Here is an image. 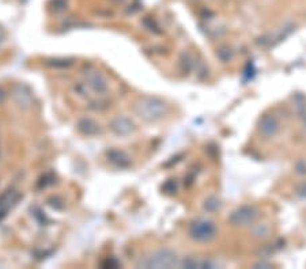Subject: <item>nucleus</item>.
Masks as SVG:
<instances>
[{"mask_svg": "<svg viewBox=\"0 0 306 269\" xmlns=\"http://www.w3.org/2000/svg\"><path fill=\"white\" fill-rule=\"evenodd\" d=\"M67 7V0H52V8L54 11H62Z\"/></svg>", "mask_w": 306, "mask_h": 269, "instance_id": "ddd939ff", "label": "nucleus"}, {"mask_svg": "<svg viewBox=\"0 0 306 269\" xmlns=\"http://www.w3.org/2000/svg\"><path fill=\"white\" fill-rule=\"evenodd\" d=\"M20 199L21 195L16 189H8L0 196V220H3L7 216L8 211L18 203Z\"/></svg>", "mask_w": 306, "mask_h": 269, "instance_id": "7ed1b4c3", "label": "nucleus"}, {"mask_svg": "<svg viewBox=\"0 0 306 269\" xmlns=\"http://www.w3.org/2000/svg\"><path fill=\"white\" fill-rule=\"evenodd\" d=\"M176 264V256L167 250H159L152 253L144 261L140 262V266L144 268H170Z\"/></svg>", "mask_w": 306, "mask_h": 269, "instance_id": "f03ea898", "label": "nucleus"}, {"mask_svg": "<svg viewBox=\"0 0 306 269\" xmlns=\"http://www.w3.org/2000/svg\"><path fill=\"white\" fill-rule=\"evenodd\" d=\"M110 128L116 135H120V136H127L129 133L133 131V124H132L131 120H128L125 117H117L112 121L110 124Z\"/></svg>", "mask_w": 306, "mask_h": 269, "instance_id": "0eeeda50", "label": "nucleus"}, {"mask_svg": "<svg viewBox=\"0 0 306 269\" xmlns=\"http://www.w3.org/2000/svg\"><path fill=\"white\" fill-rule=\"evenodd\" d=\"M78 129L81 131L82 133L85 135H95L98 132V125L94 122L93 120L90 118H82L79 122H78Z\"/></svg>", "mask_w": 306, "mask_h": 269, "instance_id": "9d476101", "label": "nucleus"}, {"mask_svg": "<svg viewBox=\"0 0 306 269\" xmlns=\"http://www.w3.org/2000/svg\"><path fill=\"white\" fill-rule=\"evenodd\" d=\"M85 79L86 83L97 93H105L108 89V83H106L104 76L97 71H87L85 74Z\"/></svg>", "mask_w": 306, "mask_h": 269, "instance_id": "423d86ee", "label": "nucleus"}, {"mask_svg": "<svg viewBox=\"0 0 306 269\" xmlns=\"http://www.w3.org/2000/svg\"><path fill=\"white\" fill-rule=\"evenodd\" d=\"M4 99V91L2 89H0V102L3 101Z\"/></svg>", "mask_w": 306, "mask_h": 269, "instance_id": "4468645a", "label": "nucleus"}, {"mask_svg": "<svg viewBox=\"0 0 306 269\" xmlns=\"http://www.w3.org/2000/svg\"><path fill=\"white\" fill-rule=\"evenodd\" d=\"M190 234L199 241H207L213 238L215 234V227L209 222H196L190 227Z\"/></svg>", "mask_w": 306, "mask_h": 269, "instance_id": "39448f33", "label": "nucleus"}, {"mask_svg": "<svg viewBox=\"0 0 306 269\" xmlns=\"http://www.w3.org/2000/svg\"><path fill=\"white\" fill-rule=\"evenodd\" d=\"M255 216L256 214H255V211H253V208L244 207V208H241L240 211H237L236 214L233 215L232 220L234 223H237V224H244V223L251 222Z\"/></svg>", "mask_w": 306, "mask_h": 269, "instance_id": "6e6552de", "label": "nucleus"}, {"mask_svg": "<svg viewBox=\"0 0 306 269\" xmlns=\"http://www.w3.org/2000/svg\"><path fill=\"white\" fill-rule=\"evenodd\" d=\"M108 158L113 164H116L119 168H125L129 164V158L123 151L113 150V151L108 152Z\"/></svg>", "mask_w": 306, "mask_h": 269, "instance_id": "1a4fd4ad", "label": "nucleus"}, {"mask_svg": "<svg viewBox=\"0 0 306 269\" xmlns=\"http://www.w3.org/2000/svg\"><path fill=\"white\" fill-rule=\"evenodd\" d=\"M135 112L140 118L146 121H155L162 118L166 113V105L158 98L144 97L136 102Z\"/></svg>", "mask_w": 306, "mask_h": 269, "instance_id": "f257e3e1", "label": "nucleus"}, {"mask_svg": "<svg viewBox=\"0 0 306 269\" xmlns=\"http://www.w3.org/2000/svg\"><path fill=\"white\" fill-rule=\"evenodd\" d=\"M48 66L54 67V68H66V67L71 66L72 64V60L70 59H53V60H48L47 61Z\"/></svg>", "mask_w": 306, "mask_h": 269, "instance_id": "f8f14e48", "label": "nucleus"}, {"mask_svg": "<svg viewBox=\"0 0 306 269\" xmlns=\"http://www.w3.org/2000/svg\"><path fill=\"white\" fill-rule=\"evenodd\" d=\"M276 129H278V125H276L274 118L265 117L263 120V122L260 124V131L263 133H265V135H268V136H270V135H274Z\"/></svg>", "mask_w": 306, "mask_h": 269, "instance_id": "9b49d317", "label": "nucleus"}, {"mask_svg": "<svg viewBox=\"0 0 306 269\" xmlns=\"http://www.w3.org/2000/svg\"><path fill=\"white\" fill-rule=\"evenodd\" d=\"M12 98L20 108L27 109L33 105V94H31L30 89L25 85H16L12 89Z\"/></svg>", "mask_w": 306, "mask_h": 269, "instance_id": "20e7f679", "label": "nucleus"}]
</instances>
